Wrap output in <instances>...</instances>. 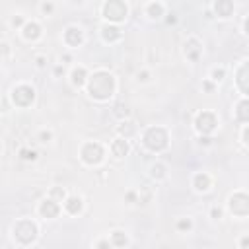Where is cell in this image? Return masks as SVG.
I'll return each instance as SVG.
<instances>
[{"label":"cell","mask_w":249,"mask_h":249,"mask_svg":"<svg viewBox=\"0 0 249 249\" xmlns=\"http://www.w3.org/2000/svg\"><path fill=\"white\" fill-rule=\"evenodd\" d=\"M117 134L119 136H124V138H132V136H136L138 134V126H136V123L134 121H130V119H123V121H119V124H117Z\"/></svg>","instance_id":"obj_20"},{"label":"cell","mask_w":249,"mask_h":249,"mask_svg":"<svg viewBox=\"0 0 249 249\" xmlns=\"http://www.w3.org/2000/svg\"><path fill=\"white\" fill-rule=\"evenodd\" d=\"M105 146L101 144V142H97V140H93V142H84L82 144V148H80V160H82V163H86V165H99V163H103V160H105Z\"/></svg>","instance_id":"obj_5"},{"label":"cell","mask_w":249,"mask_h":249,"mask_svg":"<svg viewBox=\"0 0 249 249\" xmlns=\"http://www.w3.org/2000/svg\"><path fill=\"white\" fill-rule=\"evenodd\" d=\"M175 230H177L179 233L191 231V230H193V220H191V218H179V220L175 222Z\"/></svg>","instance_id":"obj_25"},{"label":"cell","mask_w":249,"mask_h":249,"mask_svg":"<svg viewBox=\"0 0 249 249\" xmlns=\"http://www.w3.org/2000/svg\"><path fill=\"white\" fill-rule=\"evenodd\" d=\"M212 10H214V14H216L218 18L228 19V18H231V16H233L235 4H233V0H216V2H214V6H212Z\"/></svg>","instance_id":"obj_19"},{"label":"cell","mask_w":249,"mask_h":249,"mask_svg":"<svg viewBox=\"0 0 249 249\" xmlns=\"http://www.w3.org/2000/svg\"><path fill=\"white\" fill-rule=\"evenodd\" d=\"M101 16L109 23H121L128 18V4L124 0H105L101 6Z\"/></svg>","instance_id":"obj_4"},{"label":"cell","mask_w":249,"mask_h":249,"mask_svg":"<svg viewBox=\"0 0 249 249\" xmlns=\"http://www.w3.org/2000/svg\"><path fill=\"white\" fill-rule=\"evenodd\" d=\"M183 53H185V58L189 62H196L202 56V43H200V39L195 37V35L187 37V41L183 43Z\"/></svg>","instance_id":"obj_11"},{"label":"cell","mask_w":249,"mask_h":249,"mask_svg":"<svg viewBox=\"0 0 249 249\" xmlns=\"http://www.w3.org/2000/svg\"><path fill=\"white\" fill-rule=\"evenodd\" d=\"M47 195H49V196H53V198H56L58 202H62V200H64V198L68 196V193L64 191V187H58V185H54V187H51Z\"/></svg>","instance_id":"obj_27"},{"label":"cell","mask_w":249,"mask_h":249,"mask_svg":"<svg viewBox=\"0 0 249 249\" xmlns=\"http://www.w3.org/2000/svg\"><path fill=\"white\" fill-rule=\"evenodd\" d=\"M25 23H27V19H25L21 14H14V16L10 18V25H12L14 29H18V31H19V29H21Z\"/></svg>","instance_id":"obj_28"},{"label":"cell","mask_w":249,"mask_h":249,"mask_svg":"<svg viewBox=\"0 0 249 249\" xmlns=\"http://www.w3.org/2000/svg\"><path fill=\"white\" fill-rule=\"evenodd\" d=\"M35 66L39 68V70H43V68H47V54H37L35 58Z\"/></svg>","instance_id":"obj_34"},{"label":"cell","mask_w":249,"mask_h":249,"mask_svg":"<svg viewBox=\"0 0 249 249\" xmlns=\"http://www.w3.org/2000/svg\"><path fill=\"white\" fill-rule=\"evenodd\" d=\"M39 10H41V14H43L45 18H47V16H53V14H54V2H51V0H45V2H41Z\"/></svg>","instance_id":"obj_29"},{"label":"cell","mask_w":249,"mask_h":249,"mask_svg":"<svg viewBox=\"0 0 249 249\" xmlns=\"http://www.w3.org/2000/svg\"><path fill=\"white\" fill-rule=\"evenodd\" d=\"M19 158L25 160V161H35L37 160V152L35 150H29V148H21L19 150Z\"/></svg>","instance_id":"obj_30"},{"label":"cell","mask_w":249,"mask_h":249,"mask_svg":"<svg viewBox=\"0 0 249 249\" xmlns=\"http://www.w3.org/2000/svg\"><path fill=\"white\" fill-rule=\"evenodd\" d=\"M109 239L113 243V247H128L130 245V239H128V233L124 230H113L109 233Z\"/></svg>","instance_id":"obj_22"},{"label":"cell","mask_w":249,"mask_h":249,"mask_svg":"<svg viewBox=\"0 0 249 249\" xmlns=\"http://www.w3.org/2000/svg\"><path fill=\"white\" fill-rule=\"evenodd\" d=\"M222 216H224V210H222V208H218V206H212V208H210V218H212V220H220Z\"/></svg>","instance_id":"obj_38"},{"label":"cell","mask_w":249,"mask_h":249,"mask_svg":"<svg viewBox=\"0 0 249 249\" xmlns=\"http://www.w3.org/2000/svg\"><path fill=\"white\" fill-rule=\"evenodd\" d=\"M239 138H241L243 146H247V148H249V123L241 126V134H239Z\"/></svg>","instance_id":"obj_32"},{"label":"cell","mask_w":249,"mask_h":249,"mask_svg":"<svg viewBox=\"0 0 249 249\" xmlns=\"http://www.w3.org/2000/svg\"><path fill=\"white\" fill-rule=\"evenodd\" d=\"M60 62H62V64H70V62H72V56H70V54H64V56H60Z\"/></svg>","instance_id":"obj_44"},{"label":"cell","mask_w":249,"mask_h":249,"mask_svg":"<svg viewBox=\"0 0 249 249\" xmlns=\"http://www.w3.org/2000/svg\"><path fill=\"white\" fill-rule=\"evenodd\" d=\"M220 124V117L212 109H202L195 117V130L198 134H212Z\"/></svg>","instance_id":"obj_7"},{"label":"cell","mask_w":249,"mask_h":249,"mask_svg":"<svg viewBox=\"0 0 249 249\" xmlns=\"http://www.w3.org/2000/svg\"><path fill=\"white\" fill-rule=\"evenodd\" d=\"M216 86H218V84H216V82H212L210 78H206V80L202 82V89H204V91H208V93H212V91L216 89Z\"/></svg>","instance_id":"obj_36"},{"label":"cell","mask_w":249,"mask_h":249,"mask_svg":"<svg viewBox=\"0 0 249 249\" xmlns=\"http://www.w3.org/2000/svg\"><path fill=\"white\" fill-rule=\"evenodd\" d=\"M99 35H101V41H103V43H109V45L119 43V41L123 39L121 27H119L117 23H109V21H105V23L99 27Z\"/></svg>","instance_id":"obj_13"},{"label":"cell","mask_w":249,"mask_h":249,"mask_svg":"<svg viewBox=\"0 0 249 249\" xmlns=\"http://www.w3.org/2000/svg\"><path fill=\"white\" fill-rule=\"evenodd\" d=\"M86 88H88V95L91 99H95V101H107L117 91V80H115V76L109 70L99 68L93 74H89Z\"/></svg>","instance_id":"obj_1"},{"label":"cell","mask_w":249,"mask_h":249,"mask_svg":"<svg viewBox=\"0 0 249 249\" xmlns=\"http://www.w3.org/2000/svg\"><path fill=\"white\" fill-rule=\"evenodd\" d=\"M208 78L212 80V82H216V84H220L224 78H226V66H214L212 70H210V74H208Z\"/></svg>","instance_id":"obj_24"},{"label":"cell","mask_w":249,"mask_h":249,"mask_svg":"<svg viewBox=\"0 0 249 249\" xmlns=\"http://www.w3.org/2000/svg\"><path fill=\"white\" fill-rule=\"evenodd\" d=\"M237 247H249V235H243L237 239Z\"/></svg>","instance_id":"obj_41"},{"label":"cell","mask_w":249,"mask_h":249,"mask_svg":"<svg viewBox=\"0 0 249 249\" xmlns=\"http://www.w3.org/2000/svg\"><path fill=\"white\" fill-rule=\"evenodd\" d=\"M64 66H66V64L58 62V64L54 66V70H53V76H54V78H60V74H64Z\"/></svg>","instance_id":"obj_40"},{"label":"cell","mask_w":249,"mask_h":249,"mask_svg":"<svg viewBox=\"0 0 249 249\" xmlns=\"http://www.w3.org/2000/svg\"><path fill=\"white\" fill-rule=\"evenodd\" d=\"M212 185H214V179H212V175L206 173V171H196V173L193 175V179H191V187H193L196 193H208V191L212 189Z\"/></svg>","instance_id":"obj_15"},{"label":"cell","mask_w":249,"mask_h":249,"mask_svg":"<svg viewBox=\"0 0 249 249\" xmlns=\"http://www.w3.org/2000/svg\"><path fill=\"white\" fill-rule=\"evenodd\" d=\"M144 14H146V16H148V19H152V21L161 19V18H165V16H167L165 6H163L160 0H150V2L146 4V8H144Z\"/></svg>","instance_id":"obj_18"},{"label":"cell","mask_w":249,"mask_h":249,"mask_svg":"<svg viewBox=\"0 0 249 249\" xmlns=\"http://www.w3.org/2000/svg\"><path fill=\"white\" fill-rule=\"evenodd\" d=\"M243 33L249 35V14H247V18L243 19Z\"/></svg>","instance_id":"obj_43"},{"label":"cell","mask_w":249,"mask_h":249,"mask_svg":"<svg viewBox=\"0 0 249 249\" xmlns=\"http://www.w3.org/2000/svg\"><path fill=\"white\" fill-rule=\"evenodd\" d=\"M62 210L70 216H78L84 212V196L78 195V193H72L68 195L64 200H62Z\"/></svg>","instance_id":"obj_14"},{"label":"cell","mask_w":249,"mask_h":249,"mask_svg":"<svg viewBox=\"0 0 249 249\" xmlns=\"http://www.w3.org/2000/svg\"><path fill=\"white\" fill-rule=\"evenodd\" d=\"M37 212H39V216L45 218V220H54V218H58V214L62 212V202H58L56 198H53V196L47 195V198H43V200L39 202Z\"/></svg>","instance_id":"obj_10"},{"label":"cell","mask_w":249,"mask_h":249,"mask_svg":"<svg viewBox=\"0 0 249 249\" xmlns=\"http://www.w3.org/2000/svg\"><path fill=\"white\" fill-rule=\"evenodd\" d=\"M169 144V134L163 126H150L142 132V146L150 152H163Z\"/></svg>","instance_id":"obj_3"},{"label":"cell","mask_w":249,"mask_h":249,"mask_svg":"<svg viewBox=\"0 0 249 249\" xmlns=\"http://www.w3.org/2000/svg\"><path fill=\"white\" fill-rule=\"evenodd\" d=\"M8 56H10V45L8 41H2V60L8 62Z\"/></svg>","instance_id":"obj_39"},{"label":"cell","mask_w":249,"mask_h":249,"mask_svg":"<svg viewBox=\"0 0 249 249\" xmlns=\"http://www.w3.org/2000/svg\"><path fill=\"white\" fill-rule=\"evenodd\" d=\"M150 177H152L156 183L167 179V167H165V163H161V161L152 163V165H150Z\"/></svg>","instance_id":"obj_23"},{"label":"cell","mask_w":249,"mask_h":249,"mask_svg":"<svg viewBox=\"0 0 249 249\" xmlns=\"http://www.w3.org/2000/svg\"><path fill=\"white\" fill-rule=\"evenodd\" d=\"M165 23H167V25H171V23H177V18H175V14H167V18H165Z\"/></svg>","instance_id":"obj_42"},{"label":"cell","mask_w":249,"mask_h":249,"mask_svg":"<svg viewBox=\"0 0 249 249\" xmlns=\"http://www.w3.org/2000/svg\"><path fill=\"white\" fill-rule=\"evenodd\" d=\"M198 146H212L214 144V140L210 138V134H198Z\"/></svg>","instance_id":"obj_35"},{"label":"cell","mask_w":249,"mask_h":249,"mask_svg":"<svg viewBox=\"0 0 249 249\" xmlns=\"http://www.w3.org/2000/svg\"><path fill=\"white\" fill-rule=\"evenodd\" d=\"M37 237H39V226H37L33 220L21 218V220H16V222L12 224V239H14V243H18L19 247L33 245Z\"/></svg>","instance_id":"obj_2"},{"label":"cell","mask_w":249,"mask_h":249,"mask_svg":"<svg viewBox=\"0 0 249 249\" xmlns=\"http://www.w3.org/2000/svg\"><path fill=\"white\" fill-rule=\"evenodd\" d=\"M233 115L239 123L247 124L249 123V99H239L235 103V109H233Z\"/></svg>","instance_id":"obj_21"},{"label":"cell","mask_w":249,"mask_h":249,"mask_svg":"<svg viewBox=\"0 0 249 249\" xmlns=\"http://www.w3.org/2000/svg\"><path fill=\"white\" fill-rule=\"evenodd\" d=\"M37 140H39L41 144H51V142L54 140V132H53L51 128H41V130L37 132Z\"/></svg>","instance_id":"obj_26"},{"label":"cell","mask_w":249,"mask_h":249,"mask_svg":"<svg viewBox=\"0 0 249 249\" xmlns=\"http://www.w3.org/2000/svg\"><path fill=\"white\" fill-rule=\"evenodd\" d=\"M19 33H21V39H23V41H27V43H37V41L43 37V27H41L39 21L27 19V23L19 29Z\"/></svg>","instance_id":"obj_12"},{"label":"cell","mask_w":249,"mask_h":249,"mask_svg":"<svg viewBox=\"0 0 249 249\" xmlns=\"http://www.w3.org/2000/svg\"><path fill=\"white\" fill-rule=\"evenodd\" d=\"M150 78H152V74H150V70H146V68L136 72V82H138V84H148Z\"/></svg>","instance_id":"obj_31"},{"label":"cell","mask_w":249,"mask_h":249,"mask_svg":"<svg viewBox=\"0 0 249 249\" xmlns=\"http://www.w3.org/2000/svg\"><path fill=\"white\" fill-rule=\"evenodd\" d=\"M68 78H70V84H72V88H78V89H82V88H86V84H88L89 72H88V68H86V66H82V64H76V66H72V68H70V74H68Z\"/></svg>","instance_id":"obj_16"},{"label":"cell","mask_w":249,"mask_h":249,"mask_svg":"<svg viewBox=\"0 0 249 249\" xmlns=\"http://www.w3.org/2000/svg\"><path fill=\"white\" fill-rule=\"evenodd\" d=\"M228 210L235 218H245L249 216V193L245 191H235L228 196Z\"/></svg>","instance_id":"obj_8"},{"label":"cell","mask_w":249,"mask_h":249,"mask_svg":"<svg viewBox=\"0 0 249 249\" xmlns=\"http://www.w3.org/2000/svg\"><path fill=\"white\" fill-rule=\"evenodd\" d=\"M35 88L33 86H29V84H18V86H14L12 88V91H10V99H12V103H14V107H18V109H27V107H31L33 103H35Z\"/></svg>","instance_id":"obj_6"},{"label":"cell","mask_w":249,"mask_h":249,"mask_svg":"<svg viewBox=\"0 0 249 249\" xmlns=\"http://www.w3.org/2000/svg\"><path fill=\"white\" fill-rule=\"evenodd\" d=\"M93 247H95V249H111L113 243H111V239L107 237V239H97V241L93 243Z\"/></svg>","instance_id":"obj_33"},{"label":"cell","mask_w":249,"mask_h":249,"mask_svg":"<svg viewBox=\"0 0 249 249\" xmlns=\"http://www.w3.org/2000/svg\"><path fill=\"white\" fill-rule=\"evenodd\" d=\"M124 200H126V204H134V202H138V193H136V191H128L126 196H124Z\"/></svg>","instance_id":"obj_37"},{"label":"cell","mask_w":249,"mask_h":249,"mask_svg":"<svg viewBox=\"0 0 249 249\" xmlns=\"http://www.w3.org/2000/svg\"><path fill=\"white\" fill-rule=\"evenodd\" d=\"M86 41V35H84V29L80 25H66L64 31H62V43L68 47V49H78L82 47Z\"/></svg>","instance_id":"obj_9"},{"label":"cell","mask_w":249,"mask_h":249,"mask_svg":"<svg viewBox=\"0 0 249 249\" xmlns=\"http://www.w3.org/2000/svg\"><path fill=\"white\" fill-rule=\"evenodd\" d=\"M109 152H111V156H115V158H124V156H128V152H130V140L117 134V138H113V140L109 142Z\"/></svg>","instance_id":"obj_17"}]
</instances>
